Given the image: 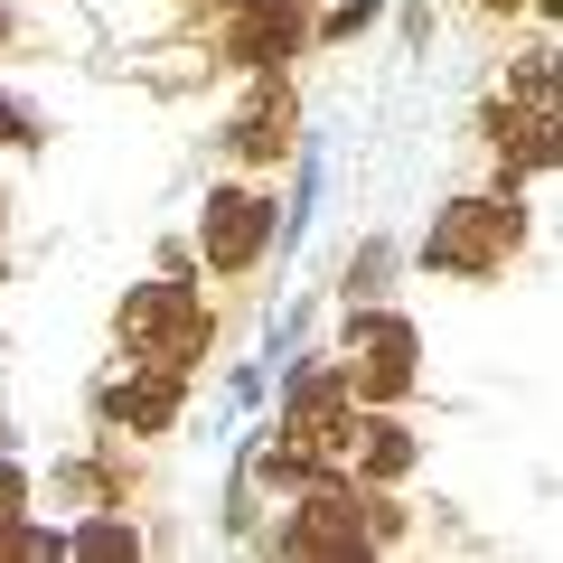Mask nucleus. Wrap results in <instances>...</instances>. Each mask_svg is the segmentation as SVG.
<instances>
[{
    "label": "nucleus",
    "instance_id": "5",
    "mask_svg": "<svg viewBox=\"0 0 563 563\" xmlns=\"http://www.w3.org/2000/svg\"><path fill=\"white\" fill-rule=\"evenodd\" d=\"M357 544H366V498H357V488L310 479L301 507L282 517V554H357Z\"/></svg>",
    "mask_w": 563,
    "mask_h": 563
},
{
    "label": "nucleus",
    "instance_id": "11",
    "mask_svg": "<svg viewBox=\"0 0 563 563\" xmlns=\"http://www.w3.org/2000/svg\"><path fill=\"white\" fill-rule=\"evenodd\" d=\"M498 151H507V179H526V169H554V103L498 113Z\"/></svg>",
    "mask_w": 563,
    "mask_h": 563
},
{
    "label": "nucleus",
    "instance_id": "10",
    "mask_svg": "<svg viewBox=\"0 0 563 563\" xmlns=\"http://www.w3.org/2000/svg\"><path fill=\"white\" fill-rule=\"evenodd\" d=\"M282 141H291V85H263L235 113V151L244 161H282Z\"/></svg>",
    "mask_w": 563,
    "mask_h": 563
},
{
    "label": "nucleus",
    "instance_id": "12",
    "mask_svg": "<svg viewBox=\"0 0 563 563\" xmlns=\"http://www.w3.org/2000/svg\"><path fill=\"white\" fill-rule=\"evenodd\" d=\"M0 554L10 563H57L66 536H47V526H20V517H0Z\"/></svg>",
    "mask_w": 563,
    "mask_h": 563
},
{
    "label": "nucleus",
    "instance_id": "3",
    "mask_svg": "<svg viewBox=\"0 0 563 563\" xmlns=\"http://www.w3.org/2000/svg\"><path fill=\"white\" fill-rule=\"evenodd\" d=\"M347 422H357V395H347L339 366H310V376H291V404H282V451L291 461H339L347 451Z\"/></svg>",
    "mask_w": 563,
    "mask_h": 563
},
{
    "label": "nucleus",
    "instance_id": "14",
    "mask_svg": "<svg viewBox=\"0 0 563 563\" xmlns=\"http://www.w3.org/2000/svg\"><path fill=\"white\" fill-rule=\"evenodd\" d=\"M20 498H29V479H20L10 461H0V517H20Z\"/></svg>",
    "mask_w": 563,
    "mask_h": 563
},
{
    "label": "nucleus",
    "instance_id": "13",
    "mask_svg": "<svg viewBox=\"0 0 563 563\" xmlns=\"http://www.w3.org/2000/svg\"><path fill=\"white\" fill-rule=\"evenodd\" d=\"M66 554H141V536L103 517V526H76V536H66Z\"/></svg>",
    "mask_w": 563,
    "mask_h": 563
},
{
    "label": "nucleus",
    "instance_id": "9",
    "mask_svg": "<svg viewBox=\"0 0 563 563\" xmlns=\"http://www.w3.org/2000/svg\"><path fill=\"white\" fill-rule=\"evenodd\" d=\"M347 451H357V470H366L376 488L413 470V432H404V422H385V413H357V422H347Z\"/></svg>",
    "mask_w": 563,
    "mask_h": 563
},
{
    "label": "nucleus",
    "instance_id": "16",
    "mask_svg": "<svg viewBox=\"0 0 563 563\" xmlns=\"http://www.w3.org/2000/svg\"><path fill=\"white\" fill-rule=\"evenodd\" d=\"M225 10H273V0H225Z\"/></svg>",
    "mask_w": 563,
    "mask_h": 563
},
{
    "label": "nucleus",
    "instance_id": "8",
    "mask_svg": "<svg viewBox=\"0 0 563 563\" xmlns=\"http://www.w3.org/2000/svg\"><path fill=\"white\" fill-rule=\"evenodd\" d=\"M291 47H301V10H291V0H273V10H235V38H225L235 66H263V76H273Z\"/></svg>",
    "mask_w": 563,
    "mask_h": 563
},
{
    "label": "nucleus",
    "instance_id": "4",
    "mask_svg": "<svg viewBox=\"0 0 563 563\" xmlns=\"http://www.w3.org/2000/svg\"><path fill=\"white\" fill-rule=\"evenodd\" d=\"M347 395L357 404H395L404 385H413V320H395V310H376V320L347 329Z\"/></svg>",
    "mask_w": 563,
    "mask_h": 563
},
{
    "label": "nucleus",
    "instance_id": "17",
    "mask_svg": "<svg viewBox=\"0 0 563 563\" xmlns=\"http://www.w3.org/2000/svg\"><path fill=\"white\" fill-rule=\"evenodd\" d=\"M488 10H517V0H488Z\"/></svg>",
    "mask_w": 563,
    "mask_h": 563
},
{
    "label": "nucleus",
    "instance_id": "1",
    "mask_svg": "<svg viewBox=\"0 0 563 563\" xmlns=\"http://www.w3.org/2000/svg\"><path fill=\"white\" fill-rule=\"evenodd\" d=\"M517 244H526V207H517V198H461V207H442V217H432L422 263H432V273L479 282V273H498Z\"/></svg>",
    "mask_w": 563,
    "mask_h": 563
},
{
    "label": "nucleus",
    "instance_id": "7",
    "mask_svg": "<svg viewBox=\"0 0 563 563\" xmlns=\"http://www.w3.org/2000/svg\"><path fill=\"white\" fill-rule=\"evenodd\" d=\"M103 422H113V432H169V422H179V366L113 376L103 385Z\"/></svg>",
    "mask_w": 563,
    "mask_h": 563
},
{
    "label": "nucleus",
    "instance_id": "2",
    "mask_svg": "<svg viewBox=\"0 0 563 563\" xmlns=\"http://www.w3.org/2000/svg\"><path fill=\"white\" fill-rule=\"evenodd\" d=\"M122 347H132L141 366H198L207 357V301L188 291V282H141L132 301H122Z\"/></svg>",
    "mask_w": 563,
    "mask_h": 563
},
{
    "label": "nucleus",
    "instance_id": "6",
    "mask_svg": "<svg viewBox=\"0 0 563 563\" xmlns=\"http://www.w3.org/2000/svg\"><path fill=\"white\" fill-rule=\"evenodd\" d=\"M198 244H207V263H217V273H244V263L273 244V207H263L254 188H207V207H198Z\"/></svg>",
    "mask_w": 563,
    "mask_h": 563
},
{
    "label": "nucleus",
    "instance_id": "15",
    "mask_svg": "<svg viewBox=\"0 0 563 563\" xmlns=\"http://www.w3.org/2000/svg\"><path fill=\"white\" fill-rule=\"evenodd\" d=\"M0 141H38V132H29V113H20L10 95H0Z\"/></svg>",
    "mask_w": 563,
    "mask_h": 563
}]
</instances>
